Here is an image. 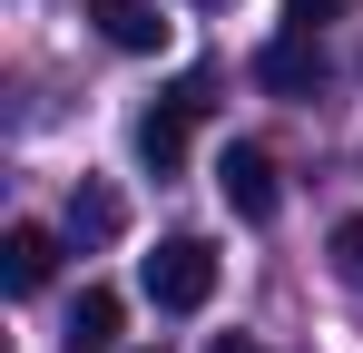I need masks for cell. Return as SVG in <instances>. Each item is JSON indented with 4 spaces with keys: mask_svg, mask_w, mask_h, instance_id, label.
<instances>
[{
    "mask_svg": "<svg viewBox=\"0 0 363 353\" xmlns=\"http://www.w3.org/2000/svg\"><path fill=\"white\" fill-rule=\"evenodd\" d=\"M216 294V245L206 235H167L157 255H147V304L157 314H196Z\"/></svg>",
    "mask_w": 363,
    "mask_h": 353,
    "instance_id": "obj_1",
    "label": "cell"
},
{
    "mask_svg": "<svg viewBox=\"0 0 363 353\" xmlns=\"http://www.w3.org/2000/svg\"><path fill=\"white\" fill-rule=\"evenodd\" d=\"M216 186H226V206H236L245 226H265V216L285 206V186H275V157H265L255 138H236V147L216 157Z\"/></svg>",
    "mask_w": 363,
    "mask_h": 353,
    "instance_id": "obj_2",
    "label": "cell"
},
{
    "mask_svg": "<svg viewBox=\"0 0 363 353\" xmlns=\"http://www.w3.org/2000/svg\"><path fill=\"white\" fill-rule=\"evenodd\" d=\"M89 20H99V40L128 50V59L167 50V10H157V0H89Z\"/></svg>",
    "mask_w": 363,
    "mask_h": 353,
    "instance_id": "obj_3",
    "label": "cell"
},
{
    "mask_svg": "<svg viewBox=\"0 0 363 353\" xmlns=\"http://www.w3.org/2000/svg\"><path fill=\"white\" fill-rule=\"evenodd\" d=\"M50 275H60V235H50V226H10V235H0V285H10V294H40Z\"/></svg>",
    "mask_w": 363,
    "mask_h": 353,
    "instance_id": "obj_4",
    "label": "cell"
},
{
    "mask_svg": "<svg viewBox=\"0 0 363 353\" xmlns=\"http://www.w3.org/2000/svg\"><path fill=\"white\" fill-rule=\"evenodd\" d=\"M118 226H128L118 186H99V176H79V196H69V245H79V255H99V245H118Z\"/></svg>",
    "mask_w": 363,
    "mask_h": 353,
    "instance_id": "obj_5",
    "label": "cell"
},
{
    "mask_svg": "<svg viewBox=\"0 0 363 353\" xmlns=\"http://www.w3.org/2000/svg\"><path fill=\"white\" fill-rule=\"evenodd\" d=\"M255 79H265V89H275V99H304V89H314V79H324V59H314V40H304V30H285V40H275V50L255 59Z\"/></svg>",
    "mask_w": 363,
    "mask_h": 353,
    "instance_id": "obj_6",
    "label": "cell"
},
{
    "mask_svg": "<svg viewBox=\"0 0 363 353\" xmlns=\"http://www.w3.org/2000/svg\"><path fill=\"white\" fill-rule=\"evenodd\" d=\"M186 118H196L186 99H167V108H147V118H138V157H147L157 176H167V167L186 157Z\"/></svg>",
    "mask_w": 363,
    "mask_h": 353,
    "instance_id": "obj_7",
    "label": "cell"
},
{
    "mask_svg": "<svg viewBox=\"0 0 363 353\" xmlns=\"http://www.w3.org/2000/svg\"><path fill=\"white\" fill-rule=\"evenodd\" d=\"M118 324H128V304H118L108 285H89V294H79V314H69V344H79V353H108V344H118Z\"/></svg>",
    "mask_w": 363,
    "mask_h": 353,
    "instance_id": "obj_8",
    "label": "cell"
},
{
    "mask_svg": "<svg viewBox=\"0 0 363 353\" xmlns=\"http://www.w3.org/2000/svg\"><path fill=\"white\" fill-rule=\"evenodd\" d=\"M334 275H344V294H363V216L334 226Z\"/></svg>",
    "mask_w": 363,
    "mask_h": 353,
    "instance_id": "obj_9",
    "label": "cell"
},
{
    "mask_svg": "<svg viewBox=\"0 0 363 353\" xmlns=\"http://www.w3.org/2000/svg\"><path fill=\"white\" fill-rule=\"evenodd\" d=\"M334 10H344V0H285V30H304V40H314V30H324Z\"/></svg>",
    "mask_w": 363,
    "mask_h": 353,
    "instance_id": "obj_10",
    "label": "cell"
},
{
    "mask_svg": "<svg viewBox=\"0 0 363 353\" xmlns=\"http://www.w3.org/2000/svg\"><path fill=\"white\" fill-rule=\"evenodd\" d=\"M216 353H265V344H245V334H226V344H216Z\"/></svg>",
    "mask_w": 363,
    "mask_h": 353,
    "instance_id": "obj_11",
    "label": "cell"
}]
</instances>
